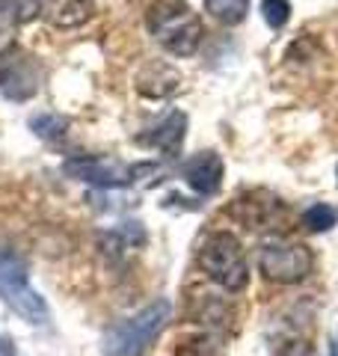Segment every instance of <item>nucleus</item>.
I'll use <instances>...</instances> for the list:
<instances>
[{
  "label": "nucleus",
  "instance_id": "obj_13",
  "mask_svg": "<svg viewBox=\"0 0 338 356\" xmlns=\"http://www.w3.org/2000/svg\"><path fill=\"white\" fill-rule=\"evenodd\" d=\"M0 9L9 15L13 24H27L42 13V0H0Z\"/></svg>",
  "mask_w": 338,
  "mask_h": 356
},
{
  "label": "nucleus",
  "instance_id": "obj_17",
  "mask_svg": "<svg viewBox=\"0 0 338 356\" xmlns=\"http://www.w3.org/2000/svg\"><path fill=\"white\" fill-rule=\"evenodd\" d=\"M0 356H15V350H13V344H9L6 339H0Z\"/></svg>",
  "mask_w": 338,
  "mask_h": 356
},
{
  "label": "nucleus",
  "instance_id": "obj_11",
  "mask_svg": "<svg viewBox=\"0 0 338 356\" xmlns=\"http://www.w3.org/2000/svg\"><path fill=\"white\" fill-rule=\"evenodd\" d=\"M205 13L225 27H234L250 13V0H205Z\"/></svg>",
  "mask_w": 338,
  "mask_h": 356
},
{
  "label": "nucleus",
  "instance_id": "obj_4",
  "mask_svg": "<svg viewBox=\"0 0 338 356\" xmlns=\"http://www.w3.org/2000/svg\"><path fill=\"white\" fill-rule=\"evenodd\" d=\"M199 267L223 291H243L250 282V267L241 250V241L229 232H211L199 247Z\"/></svg>",
  "mask_w": 338,
  "mask_h": 356
},
{
  "label": "nucleus",
  "instance_id": "obj_19",
  "mask_svg": "<svg viewBox=\"0 0 338 356\" xmlns=\"http://www.w3.org/2000/svg\"><path fill=\"white\" fill-rule=\"evenodd\" d=\"M335 175H338V170H335Z\"/></svg>",
  "mask_w": 338,
  "mask_h": 356
},
{
  "label": "nucleus",
  "instance_id": "obj_1",
  "mask_svg": "<svg viewBox=\"0 0 338 356\" xmlns=\"http://www.w3.org/2000/svg\"><path fill=\"white\" fill-rule=\"evenodd\" d=\"M149 30L163 51L172 57H193L205 36L202 18L184 0H163L149 9Z\"/></svg>",
  "mask_w": 338,
  "mask_h": 356
},
{
  "label": "nucleus",
  "instance_id": "obj_8",
  "mask_svg": "<svg viewBox=\"0 0 338 356\" xmlns=\"http://www.w3.org/2000/svg\"><path fill=\"white\" fill-rule=\"evenodd\" d=\"M182 175H184V181L193 187L199 196L217 193L220 181H223V161H220V154L217 152H199V154H193L190 161H184Z\"/></svg>",
  "mask_w": 338,
  "mask_h": 356
},
{
  "label": "nucleus",
  "instance_id": "obj_16",
  "mask_svg": "<svg viewBox=\"0 0 338 356\" xmlns=\"http://www.w3.org/2000/svg\"><path fill=\"white\" fill-rule=\"evenodd\" d=\"M279 356H318V353H314V348L306 341H288Z\"/></svg>",
  "mask_w": 338,
  "mask_h": 356
},
{
  "label": "nucleus",
  "instance_id": "obj_15",
  "mask_svg": "<svg viewBox=\"0 0 338 356\" xmlns=\"http://www.w3.org/2000/svg\"><path fill=\"white\" fill-rule=\"evenodd\" d=\"M261 18L270 30H282L291 18V3L288 0H261Z\"/></svg>",
  "mask_w": 338,
  "mask_h": 356
},
{
  "label": "nucleus",
  "instance_id": "obj_14",
  "mask_svg": "<svg viewBox=\"0 0 338 356\" xmlns=\"http://www.w3.org/2000/svg\"><path fill=\"white\" fill-rule=\"evenodd\" d=\"M335 220H338V214H335V208L332 205H312L306 214H303V222H306V229L309 232H330L332 226H335Z\"/></svg>",
  "mask_w": 338,
  "mask_h": 356
},
{
  "label": "nucleus",
  "instance_id": "obj_10",
  "mask_svg": "<svg viewBox=\"0 0 338 356\" xmlns=\"http://www.w3.org/2000/svg\"><path fill=\"white\" fill-rule=\"evenodd\" d=\"M184 128H187V116L175 110V113H169L152 134H143L140 143L143 146H152V149H161L166 154H175L184 143Z\"/></svg>",
  "mask_w": 338,
  "mask_h": 356
},
{
  "label": "nucleus",
  "instance_id": "obj_7",
  "mask_svg": "<svg viewBox=\"0 0 338 356\" xmlns=\"http://www.w3.org/2000/svg\"><path fill=\"white\" fill-rule=\"evenodd\" d=\"M258 267L270 282L294 285L303 282L314 267V255L303 243H270L258 255Z\"/></svg>",
  "mask_w": 338,
  "mask_h": 356
},
{
  "label": "nucleus",
  "instance_id": "obj_9",
  "mask_svg": "<svg viewBox=\"0 0 338 356\" xmlns=\"http://www.w3.org/2000/svg\"><path fill=\"white\" fill-rule=\"evenodd\" d=\"M95 13V0H42V18L56 30H74Z\"/></svg>",
  "mask_w": 338,
  "mask_h": 356
},
{
  "label": "nucleus",
  "instance_id": "obj_3",
  "mask_svg": "<svg viewBox=\"0 0 338 356\" xmlns=\"http://www.w3.org/2000/svg\"><path fill=\"white\" fill-rule=\"evenodd\" d=\"M169 315H172L169 300H157L140 309L134 318L119 321L104 336V356H143L169 324Z\"/></svg>",
  "mask_w": 338,
  "mask_h": 356
},
{
  "label": "nucleus",
  "instance_id": "obj_5",
  "mask_svg": "<svg viewBox=\"0 0 338 356\" xmlns=\"http://www.w3.org/2000/svg\"><path fill=\"white\" fill-rule=\"evenodd\" d=\"M154 170L157 163H125L116 158H72L63 163L65 175L98 187H128Z\"/></svg>",
  "mask_w": 338,
  "mask_h": 356
},
{
  "label": "nucleus",
  "instance_id": "obj_12",
  "mask_svg": "<svg viewBox=\"0 0 338 356\" xmlns=\"http://www.w3.org/2000/svg\"><path fill=\"white\" fill-rule=\"evenodd\" d=\"M65 128H69V119L56 116V113H39V116H30V131L42 140H60Z\"/></svg>",
  "mask_w": 338,
  "mask_h": 356
},
{
  "label": "nucleus",
  "instance_id": "obj_18",
  "mask_svg": "<svg viewBox=\"0 0 338 356\" xmlns=\"http://www.w3.org/2000/svg\"><path fill=\"white\" fill-rule=\"evenodd\" d=\"M330 356H338V348H335V344H332V348H330Z\"/></svg>",
  "mask_w": 338,
  "mask_h": 356
},
{
  "label": "nucleus",
  "instance_id": "obj_2",
  "mask_svg": "<svg viewBox=\"0 0 338 356\" xmlns=\"http://www.w3.org/2000/svg\"><path fill=\"white\" fill-rule=\"evenodd\" d=\"M0 300L33 327H45L51 321L45 297L30 285L27 261L9 247H0Z\"/></svg>",
  "mask_w": 338,
  "mask_h": 356
},
{
  "label": "nucleus",
  "instance_id": "obj_6",
  "mask_svg": "<svg viewBox=\"0 0 338 356\" xmlns=\"http://www.w3.org/2000/svg\"><path fill=\"white\" fill-rule=\"evenodd\" d=\"M45 72L39 60L24 48H6L0 51V95L6 102H30L42 89Z\"/></svg>",
  "mask_w": 338,
  "mask_h": 356
}]
</instances>
